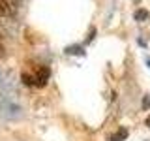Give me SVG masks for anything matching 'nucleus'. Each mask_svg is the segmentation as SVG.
<instances>
[{
	"instance_id": "obj_1",
	"label": "nucleus",
	"mask_w": 150,
	"mask_h": 141,
	"mask_svg": "<svg viewBox=\"0 0 150 141\" xmlns=\"http://www.w3.org/2000/svg\"><path fill=\"white\" fill-rule=\"evenodd\" d=\"M51 77V70L47 66L40 64V66H34L30 70H25L21 73V81L26 85V87H45L47 81Z\"/></svg>"
},
{
	"instance_id": "obj_2",
	"label": "nucleus",
	"mask_w": 150,
	"mask_h": 141,
	"mask_svg": "<svg viewBox=\"0 0 150 141\" xmlns=\"http://www.w3.org/2000/svg\"><path fill=\"white\" fill-rule=\"evenodd\" d=\"M128 137V128H118L112 135H109V141H124Z\"/></svg>"
},
{
	"instance_id": "obj_3",
	"label": "nucleus",
	"mask_w": 150,
	"mask_h": 141,
	"mask_svg": "<svg viewBox=\"0 0 150 141\" xmlns=\"http://www.w3.org/2000/svg\"><path fill=\"white\" fill-rule=\"evenodd\" d=\"M66 55H79V56H84V47L83 45H69L64 49Z\"/></svg>"
},
{
	"instance_id": "obj_4",
	"label": "nucleus",
	"mask_w": 150,
	"mask_h": 141,
	"mask_svg": "<svg viewBox=\"0 0 150 141\" xmlns=\"http://www.w3.org/2000/svg\"><path fill=\"white\" fill-rule=\"evenodd\" d=\"M13 8L9 0H0V15H11Z\"/></svg>"
},
{
	"instance_id": "obj_5",
	"label": "nucleus",
	"mask_w": 150,
	"mask_h": 141,
	"mask_svg": "<svg viewBox=\"0 0 150 141\" xmlns=\"http://www.w3.org/2000/svg\"><path fill=\"white\" fill-rule=\"evenodd\" d=\"M133 19H135V21H139V23L146 21V19H148V11H146V9H137V11L133 13Z\"/></svg>"
},
{
	"instance_id": "obj_6",
	"label": "nucleus",
	"mask_w": 150,
	"mask_h": 141,
	"mask_svg": "<svg viewBox=\"0 0 150 141\" xmlns=\"http://www.w3.org/2000/svg\"><path fill=\"white\" fill-rule=\"evenodd\" d=\"M94 36H96V28H90V34H88V40H86V43H90V41L94 40Z\"/></svg>"
},
{
	"instance_id": "obj_7",
	"label": "nucleus",
	"mask_w": 150,
	"mask_h": 141,
	"mask_svg": "<svg viewBox=\"0 0 150 141\" xmlns=\"http://www.w3.org/2000/svg\"><path fill=\"white\" fill-rule=\"evenodd\" d=\"M148 105H150V100H148V96H144L143 98V109H148Z\"/></svg>"
},
{
	"instance_id": "obj_8",
	"label": "nucleus",
	"mask_w": 150,
	"mask_h": 141,
	"mask_svg": "<svg viewBox=\"0 0 150 141\" xmlns=\"http://www.w3.org/2000/svg\"><path fill=\"white\" fill-rule=\"evenodd\" d=\"M144 124H146V126H148V128H150V115L146 117V120H144Z\"/></svg>"
},
{
	"instance_id": "obj_9",
	"label": "nucleus",
	"mask_w": 150,
	"mask_h": 141,
	"mask_svg": "<svg viewBox=\"0 0 150 141\" xmlns=\"http://www.w3.org/2000/svg\"><path fill=\"white\" fill-rule=\"evenodd\" d=\"M146 62H148V66H150V58H146Z\"/></svg>"
}]
</instances>
